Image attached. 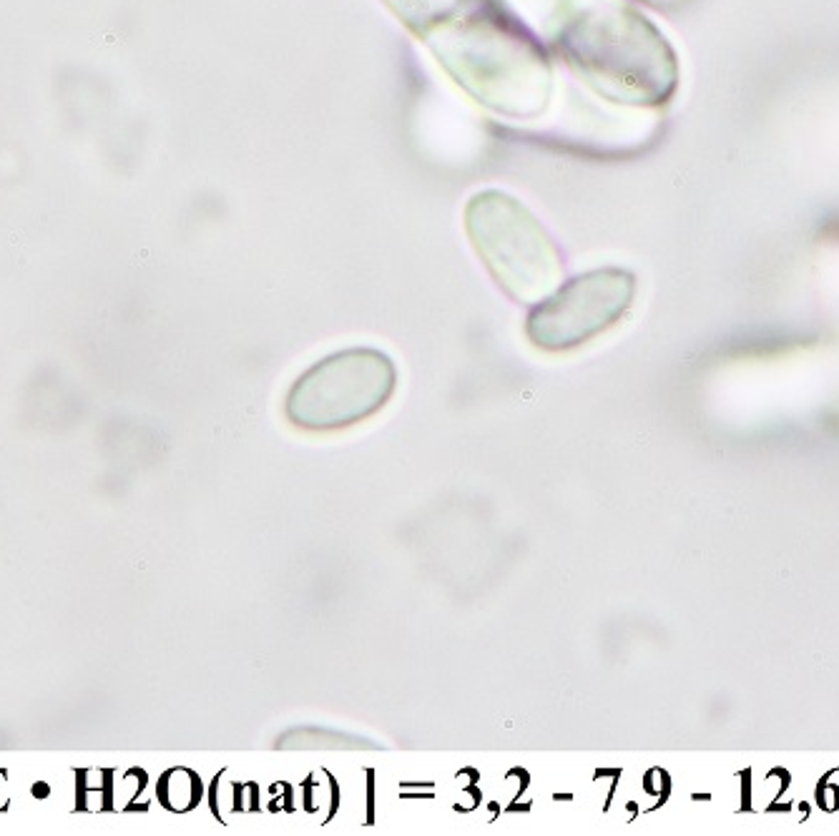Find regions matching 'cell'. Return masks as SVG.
<instances>
[{"label":"cell","mask_w":839,"mask_h":836,"mask_svg":"<svg viewBox=\"0 0 839 836\" xmlns=\"http://www.w3.org/2000/svg\"><path fill=\"white\" fill-rule=\"evenodd\" d=\"M395 390L393 359L380 349L349 347L299 374L284 400V417L304 432H339L382 412Z\"/></svg>","instance_id":"obj_4"},{"label":"cell","mask_w":839,"mask_h":836,"mask_svg":"<svg viewBox=\"0 0 839 836\" xmlns=\"http://www.w3.org/2000/svg\"><path fill=\"white\" fill-rule=\"evenodd\" d=\"M437 63L485 108L508 118H536L553 94V71L541 45L495 3L478 0L427 38Z\"/></svg>","instance_id":"obj_1"},{"label":"cell","mask_w":839,"mask_h":836,"mask_svg":"<svg viewBox=\"0 0 839 836\" xmlns=\"http://www.w3.org/2000/svg\"><path fill=\"white\" fill-rule=\"evenodd\" d=\"M385 3L417 38L427 40L437 28L458 18L478 0H385Z\"/></svg>","instance_id":"obj_6"},{"label":"cell","mask_w":839,"mask_h":836,"mask_svg":"<svg viewBox=\"0 0 839 836\" xmlns=\"http://www.w3.org/2000/svg\"><path fill=\"white\" fill-rule=\"evenodd\" d=\"M636 299V276L603 266L573 276L541 299L525 320V337L543 352H570L601 337L626 317Z\"/></svg>","instance_id":"obj_5"},{"label":"cell","mask_w":839,"mask_h":836,"mask_svg":"<svg viewBox=\"0 0 839 836\" xmlns=\"http://www.w3.org/2000/svg\"><path fill=\"white\" fill-rule=\"evenodd\" d=\"M563 58L616 103H666L679 83L676 53L656 26L616 0L580 3L558 21Z\"/></svg>","instance_id":"obj_2"},{"label":"cell","mask_w":839,"mask_h":836,"mask_svg":"<svg viewBox=\"0 0 839 836\" xmlns=\"http://www.w3.org/2000/svg\"><path fill=\"white\" fill-rule=\"evenodd\" d=\"M465 232L495 284L515 302H541L563 276L553 239L510 193L497 188L475 193L465 206Z\"/></svg>","instance_id":"obj_3"},{"label":"cell","mask_w":839,"mask_h":836,"mask_svg":"<svg viewBox=\"0 0 839 836\" xmlns=\"http://www.w3.org/2000/svg\"><path fill=\"white\" fill-rule=\"evenodd\" d=\"M199 779L186 769H174L161 779L159 796L166 809L171 811H188L199 801Z\"/></svg>","instance_id":"obj_7"},{"label":"cell","mask_w":839,"mask_h":836,"mask_svg":"<svg viewBox=\"0 0 839 836\" xmlns=\"http://www.w3.org/2000/svg\"><path fill=\"white\" fill-rule=\"evenodd\" d=\"M6 801H8V796H6V776L0 774V809L6 806Z\"/></svg>","instance_id":"obj_10"},{"label":"cell","mask_w":839,"mask_h":836,"mask_svg":"<svg viewBox=\"0 0 839 836\" xmlns=\"http://www.w3.org/2000/svg\"><path fill=\"white\" fill-rule=\"evenodd\" d=\"M106 776L103 771H83L81 774V789H78V801L83 809L98 811L106 806L108 796H106Z\"/></svg>","instance_id":"obj_8"},{"label":"cell","mask_w":839,"mask_h":836,"mask_svg":"<svg viewBox=\"0 0 839 836\" xmlns=\"http://www.w3.org/2000/svg\"><path fill=\"white\" fill-rule=\"evenodd\" d=\"M48 793H50V786H48V784L40 781V784H35V786H33V796H35V798H48Z\"/></svg>","instance_id":"obj_9"}]
</instances>
